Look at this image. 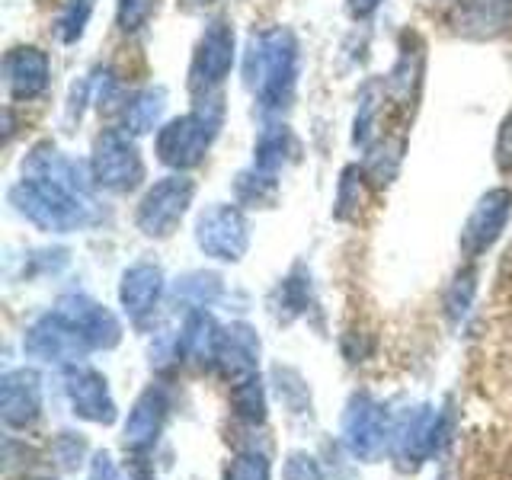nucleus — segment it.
I'll return each instance as SVG.
<instances>
[{
	"instance_id": "obj_1",
	"label": "nucleus",
	"mask_w": 512,
	"mask_h": 480,
	"mask_svg": "<svg viewBox=\"0 0 512 480\" xmlns=\"http://www.w3.org/2000/svg\"><path fill=\"white\" fill-rule=\"evenodd\" d=\"M244 80L266 112H282L298 87V39L292 29L276 26L253 32L244 61Z\"/></svg>"
},
{
	"instance_id": "obj_2",
	"label": "nucleus",
	"mask_w": 512,
	"mask_h": 480,
	"mask_svg": "<svg viewBox=\"0 0 512 480\" xmlns=\"http://www.w3.org/2000/svg\"><path fill=\"white\" fill-rule=\"evenodd\" d=\"M10 202L16 205V212L45 231H77L93 221V205L87 192L68 189L55 180H45V176L26 173L10 189Z\"/></svg>"
},
{
	"instance_id": "obj_3",
	"label": "nucleus",
	"mask_w": 512,
	"mask_h": 480,
	"mask_svg": "<svg viewBox=\"0 0 512 480\" xmlns=\"http://www.w3.org/2000/svg\"><path fill=\"white\" fill-rule=\"evenodd\" d=\"M215 132H218V119L208 116V112H202V109L186 112V116H180V119H170L157 132V141H154L157 160L173 167L176 173L199 167L208 154V148H212Z\"/></svg>"
},
{
	"instance_id": "obj_4",
	"label": "nucleus",
	"mask_w": 512,
	"mask_h": 480,
	"mask_svg": "<svg viewBox=\"0 0 512 480\" xmlns=\"http://www.w3.org/2000/svg\"><path fill=\"white\" fill-rule=\"evenodd\" d=\"M90 176L96 186H103L109 192H128L144 180V160L138 144L128 138L125 132L106 128L96 138L93 157H90Z\"/></svg>"
},
{
	"instance_id": "obj_5",
	"label": "nucleus",
	"mask_w": 512,
	"mask_h": 480,
	"mask_svg": "<svg viewBox=\"0 0 512 480\" xmlns=\"http://www.w3.org/2000/svg\"><path fill=\"white\" fill-rule=\"evenodd\" d=\"M196 196V183L183 173H173L157 180L138 205V228L148 237H167L173 234L176 224L183 221L186 208Z\"/></svg>"
},
{
	"instance_id": "obj_6",
	"label": "nucleus",
	"mask_w": 512,
	"mask_h": 480,
	"mask_svg": "<svg viewBox=\"0 0 512 480\" xmlns=\"http://www.w3.org/2000/svg\"><path fill=\"white\" fill-rule=\"evenodd\" d=\"M234 68V29L224 20H212L199 36L189 64L192 90H215Z\"/></svg>"
},
{
	"instance_id": "obj_7",
	"label": "nucleus",
	"mask_w": 512,
	"mask_h": 480,
	"mask_svg": "<svg viewBox=\"0 0 512 480\" xmlns=\"http://www.w3.org/2000/svg\"><path fill=\"white\" fill-rule=\"evenodd\" d=\"M196 240L215 260H240L247 250V218L234 205H212L196 224Z\"/></svg>"
},
{
	"instance_id": "obj_8",
	"label": "nucleus",
	"mask_w": 512,
	"mask_h": 480,
	"mask_svg": "<svg viewBox=\"0 0 512 480\" xmlns=\"http://www.w3.org/2000/svg\"><path fill=\"white\" fill-rule=\"evenodd\" d=\"M448 26L461 39H500L503 32L512 29V0H455L452 13H448Z\"/></svg>"
},
{
	"instance_id": "obj_9",
	"label": "nucleus",
	"mask_w": 512,
	"mask_h": 480,
	"mask_svg": "<svg viewBox=\"0 0 512 480\" xmlns=\"http://www.w3.org/2000/svg\"><path fill=\"white\" fill-rule=\"evenodd\" d=\"M509 212H512V192L506 186L484 192L461 228V250L468 256H477L487 247H493V240L506 228Z\"/></svg>"
},
{
	"instance_id": "obj_10",
	"label": "nucleus",
	"mask_w": 512,
	"mask_h": 480,
	"mask_svg": "<svg viewBox=\"0 0 512 480\" xmlns=\"http://www.w3.org/2000/svg\"><path fill=\"white\" fill-rule=\"evenodd\" d=\"M48 77H52V64L48 55L36 45H16L4 58V80L13 100H36L48 90Z\"/></svg>"
},
{
	"instance_id": "obj_11",
	"label": "nucleus",
	"mask_w": 512,
	"mask_h": 480,
	"mask_svg": "<svg viewBox=\"0 0 512 480\" xmlns=\"http://www.w3.org/2000/svg\"><path fill=\"white\" fill-rule=\"evenodd\" d=\"M23 170L29 176H45V180H55V183L77 189V192H87V180H93V176L84 173V167H80L77 160H68L61 151H55L52 144H39V148L26 157Z\"/></svg>"
},
{
	"instance_id": "obj_12",
	"label": "nucleus",
	"mask_w": 512,
	"mask_h": 480,
	"mask_svg": "<svg viewBox=\"0 0 512 480\" xmlns=\"http://www.w3.org/2000/svg\"><path fill=\"white\" fill-rule=\"evenodd\" d=\"M157 295H160V269L157 266H135V269L125 272L122 301H125L128 314L141 317L144 311H151Z\"/></svg>"
},
{
	"instance_id": "obj_13",
	"label": "nucleus",
	"mask_w": 512,
	"mask_h": 480,
	"mask_svg": "<svg viewBox=\"0 0 512 480\" xmlns=\"http://www.w3.org/2000/svg\"><path fill=\"white\" fill-rule=\"evenodd\" d=\"M167 93L164 87H144L132 96V103L125 106V132L128 135H148L157 128L160 116H164Z\"/></svg>"
},
{
	"instance_id": "obj_14",
	"label": "nucleus",
	"mask_w": 512,
	"mask_h": 480,
	"mask_svg": "<svg viewBox=\"0 0 512 480\" xmlns=\"http://www.w3.org/2000/svg\"><path fill=\"white\" fill-rule=\"evenodd\" d=\"M420 77H423V52L416 48V52H407L397 58L394 71L384 80V93L391 96L397 106H407L413 96H416V87H420Z\"/></svg>"
},
{
	"instance_id": "obj_15",
	"label": "nucleus",
	"mask_w": 512,
	"mask_h": 480,
	"mask_svg": "<svg viewBox=\"0 0 512 480\" xmlns=\"http://www.w3.org/2000/svg\"><path fill=\"white\" fill-rule=\"evenodd\" d=\"M292 151H295V138H292V132H288V125H266L260 132V138H256L253 167L276 173Z\"/></svg>"
},
{
	"instance_id": "obj_16",
	"label": "nucleus",
	"mask_w": 512,
	"mask_h": 480,
	"mask_svg": "<svg viewBox=\"0 0 512 480\" xmlns=\"http://www.w3.org/2000/svg\"><path fill=\"white\" fill-rule=\"evenodd\" d=\"M237 199L247 202V205H269L276 199V173L260 170V167H250V170H240L237 180Z\"/></svg>"
},
{
	"instance_id": "obj_17",
	"label": "nucleus",
	"mask_w": 512,
	"mask_h": 480,
	"mask_svg": "<svg viewBox=\"0 0 512 480\" xmlns=\"http://www.w3.org/2000/svg\"><path fill=\"white\" fill-rule=\"evenodd\" d=\"M400 151H404V144H400V141L375 144V148L368 151V157H365V176H368V180H372L375 186H388L397 176Z\"/></svg>"
},
{
	"instance_id": "obj_18",
	"label": "nucleus",
	"mask_w": 512,
	"mask_h": 480,
	"mask_svg": "<svg viewBox=\"0 0 512 480\" xmlns=\"http://www.w3.org/2000/svg\"><path fill=\"white\" fill-rule=\"evenodd\" d=\"M381 100H384V84L368 80L359 93L356 122H352V144H368V138H372V125H375V116L381 109Z\"/></svg>"
},
{
	"instance_id": "obj_19",
	"label": "nucleus",
	"mask_w": 512,
	"mask_h": 480,
	"mask_svg": "<svg viewBox=\"0 0 512 480\" xmlns=\"http://www.w3.org/2000/svg\"><path fill=\"white\" fill-rule=\"evenodd\" d=\"M90 10H93V0H68V7H64L61 20H58V32L64 42H77L84 36Z\"/></svg>"
},
{
	"instance_id": "obj_20",
	"label": "nucleus",
	"mask_w": 512,
	"mask_h": 480,
	"mask_svg": "<svg viewBox=\"0 0 512 480\" xmlns=\"http://www.w3.org/2000/svg\"><path fill=\"white\" fill-rule=\"evenodd\" d=\"M157 7V0H119L116 7V20H119V29L122 32H138L148 26L151 13Z\"/></svg>"
},
{
	"instance_id": "obj_21",
	"label": "nucleus",
	"mask_w": 512,
	"mask_h": 480,
	"mask_svg": "<svg viewBox=\"0 0 512 480\" xmlns=\"http://www.w3.org/2000/svg\"><path fill=\"white\" fill-rule=\"evenodd\" d=\"M362 176L359 167H346L340 176V196H336V215L346 218L349 212H356L362 202Z\"/></svg>"
},
{
	"instance_id": "obj_22",
	"label": "nucleus",
	"mask_w": 512,
	"mask_h": 480,
	"mask_svg": "<svg viewBox=\"0 0 512 480\" xmlns=\"http://www.w3.org/2000/svg\"><path fill=\"white\" fill-rule=\"evenodd\" d=\"M493 160H496V170L506 173V176H512V109L503 116L500 132H496Z\"/></svg>"
},
{
	"instance_id": "obj_23",
	"label": "nucleus",
	"mask_w": 512,
	"mask_h": 480,
	"mask_svg": "<svg viewBox=\"0 0 512 480\" xmlns=\"http://www.w3.org/2000/svg\"><path fill=\"white\" fill-rule=\"evenodd\" d=\"M384 4V0H346V13L352 16V20H368L378 7Z\"/></svg>"
},
{
	"instance_id": "obj_24",
	"label": "nucleus",
	"mask_w": 512,
	"mask_h": 480,
	"mask_svg": "<svg viewBox=\"0 0 512 480\" xmlns=\"http://www.w3.org/2000/svg\"><path fill=\"white\" fill-rule=\"evenodd\" d=\"M183 10H205L208 4H215V0H176Z\"/></svg>"
}]
</instances>
